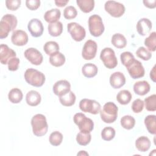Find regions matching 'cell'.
Listing matches in <instances>:
<instances>
[{
    "instance_id": "6da1fadb",
    "label": "cell",
    "mask_w": 156,
    "mask_h": 156,
    "mask_svg": "<svg viewBox=\"0 0 156 156\" xmlns=\"http://www.w3.org/2000/svg\"><path fill=\"white\" fill-rule=\"evenodd\" d=\"M17 18L12 14H6L0 21V38H6L9 32L13 30L17 26Z\"/></svg>"
},
{
    "instance_id": "7a4b0ae2",
    "label": "cell",
    "mask_w": 156,
    "mask_h": 156,
    "mask_svg": "<svg viewBox=\"0 0 156 156\" xmlns=\"http://www.w3.org/2000/svg\"><path fill=\"white\" fill-rule=\"evenodd\" d=\"M31 126L33 133L37 136L44 135L48 130L46 118L42 114H37L32 118Z\"/></svg>"
},
{
    "instance_id": "3957f363",
    "label": "cell",
    "mask_w": 156,
    "mask_h": 156,
    "mask_svg": "<svg viewBox=\"0 0 156 156\" xmlns=\"http://www.w3.org/2000/svg\"><path fill=\"white\" fill-rule=\"evenodd\" d=\"M26 82L35 87H41L45 82V76L44 74L37 69L28 68L24 74Z\"/></svg>"
},
{
    "instance_id": "277c9868",
    "label": "cell",
    "mask_w": 156,
    "mask_h": 156,
    "mask_svg": "<svg viewBox=\"0 0 156 156\" xmlns=\"http://www.w3.org/2000/svg\"><path fill=\"white\" fill-rule=\"evenodd\" d=\"M118 108L112 102H108L104 104L100 111L101 119L105 123H112L115 122L118 116Z\"/></svg>"
},
{
    "instance_id": "5b68a950",
    "label": "cell",
    "mask_w": 156,
    "mask_h": 156,
    "mask_svg": "<svg viewBox=\"0 0 156 156\" xmlns=\"http://www.w3.org/2000/svg\"><path fill=\"white\" fill-rule=\"evenodd\" d=\"M73 120L81 132L90 133L94 129L93 120L82 113H76L73 117Z\"/></svg>"
},
{
    "instance_id": "8992f818",
    "label": "cell",
    "mask_w": 156,
    "mask_h": 156,
    "mask_svg": "<svg viewBox=\"0 0 156 156\" xmlns=\"http://www.w3.org/2000/svg\"><path fill=\"white\" fill-rule=\"evenodd\" d=\"M88 28L91 35L98 37L104 31V26L101 17L98 15H93L88 19Z\"/></svg>"
},
{
    "instance_id": "52a82bcc",
    "label": "cell",
    "mask_w": 156,
    "mask_h": 156,
    "mask_svg": "<svg viewBox=\"0 0 156 156\" xmlns=\"http://www.w3.org/2000/svg\"><path fill=\"white\" fill-rule=\"evenodd\" d=\"M100 58L104 66L108 69H113L118 65V60L115 51L110 48H105L101 51Z\"/></svg>"
},
{
    "instance_id": "ba28073f",
    "label": "cell",
    "mask_w": 156,
    "mask_h": 156,
    "mask_svg": "<svg viewBox=\"0 0 156 156\" xmlns=\"http://www.w3.org/2000/svg\"><path fill=\"white\" fill-rule=\"evenodd\" d=\"M79 108L83 112L96 115L101 111V104L96 101L89 99H83L79 102Z\"/></svg>"
},
{
    "instance_id": "9c48e42d",
    "label": "cell",
    "mask_w": 156,
    "mask_h": 156,
    "mask_svg": "<svg viewBox=\"0 0 156 156\" xmlns=\"http://www.w3.org/2000/svg\"><path fill=\"white\" fill-rule=\"evenodd\" d=\"M104 9L107 13L115 18L121 16L125 12L124 5L115 1H107L105 3Z\"/></svg>"
},
{
    "instance_id": "30bf717a",
    "label": "cell",
    "mask_w": 156,
    "mask_h": 156,
    "mask_svg": "<svg viewBox=\"0 0 156 156\" xmlns=\"http://www.w3.org/2000/svg\"><path fill=\"white\" fill-rule=\"evenodd\" d=\"M67 29L72 38L76 41H81L85 37L86 32L85 29L77 23L72 22L68 24Z\"/></svg>"
},
{
    "instance_id": "8fae6325",
    "label": "cell",
    "mask_w": 156,
    "mask_h": 156,
    "mask_svg": "<svg viewBox=\"0 0 156 156\" xmlns=\"http://www.w3.org/2000/svg\"><path fill=\"white\" fill-rule=\"evenodd\" d=\"M98 45L96 41L88 40H87L83 47L82 51V56L85 60H92L93 59L97 52Z\"/></svg>"
},
{
    "instance_id": "7c38bea8",
    "label": "cell",
    "mask_w": 156,
    "mask_h": 156,
    "mask_svg": "<svg viewBox=\"0 0 156 156\" xmlns=\"http://www.w3.org/2000/svg\"><path fill=\"white\" fill-rule=\"evenodd\" d=\"M126 68L129 75L133 79H139L144 76L145 71L142 63L136 59Z\"/></svg>"
},
{
    "instance_id": "4fadbf2b",
    "label": "cell",
    "mask_w": 156,
    "mask_h": 156,
    "mask_svg": "<svg viewBox=\"0 0 156 156\" xmlns=\"http://www.w3.org/2000/svg\"><path fill=\"white\" fill-rule=\"evenodd\" d=\"M24 55L28 61L35 65H41L43 60V57L41 53L34 48H29L27 49L24 51Z\"/></svg>"
},
{
    "instance_id": "5bb4252c",
    "label": "cell",
    "mask_w": 156,
    "mask_h": 156,
    "mask_svg": "<svg viewBox=\"0 0 156 156\" xmlns=\"http://www.w3.org/2000/svg\"><path fill=\"white\" fill-rule=\"evenodd\" d=\"M27 29L31 35L36 38L41 36L44 30L41 21L37 18H33L29 21Z\"/></svg>"
},
{
    "instance_id": "9a60e30c",
    "label": "cell",
    "mask_w": 156,
    "mask_h": 156,
    "mask_svg": "<svg viewBox=\"0 0 156 156\" xmlns=\"http://www.w3.org/2000/svg\"><path fill=\"white\" fill-rule=\"evenodd\" d=\"M54 93L59 96L65 95L71 90V84L66 80H60L53 85Z\"/></svg>"
},
{
    "instance_id": "2e32d148",
    "label": "cell",
    "mask_w": 156,
    "mask_h": 156,
    "mask_svg": "<svg viewBox=\"0 0 156 156\" xmlns=\"http://www.w3.org/2000/svg\"><path fill=\"white\" fill-rule=\"evenodd\" d=\"M11 41L13 44L18 46H22L27 43L28 35L24 30H16L12 34Z\"/></svg>"
},
{
    "instance_id": "e0dca14e",
    "label": "cell",
    "mask_w": 156,
    "mask_h": 156,
    "mask_svg": "<svg viewBox=\"0 0 156 156\" xmlns=\"http://www.w3.org/2000/svg\"><path fill=\"white\" fill-rule=\"evenodd\" d=\"M16 52L7 45L1 44L0 45V61L2 65H6L13 57H16Z\"/></svg>"
},
{
    "instance_id": "ac0fdd59",
    "label": "cell",
    "mask_w": 156,
    "mask_h": 156,
    "mask_svg": "<svg viewBox=\"0 0 156 156\" xmlns=\"http://www.w3.org/2000/svg\"><path fill=\"white\" fill-rule=\"evenodd\" d=\"M110 83L115 89L120 88L126 83V77L121 72H115L110 77Z\"/></svg>"
},
{
    "instance_id": "d6986e66",
    "label": "cell",
    "mask_w": 156,
    "mask_h": 156,
    "mask_svg": "<svg viewBox=\"0 0 156 156\" xmlns=\"http://www.w3.org/2000/svg\"><path fill=\"white\" fill-rule=\"evenodd\" d=\"M151 21L146 18H141L136 24V30L138 33L142 36L148 34L152 29Z\"/></svg>"
},
{
    "instance_id": "ffe728a7",
    "label": "cell",
    "mask_w": 156,
    "mask_h": 156,
    "mask_svg": "<svg viewBox=\"0 0 156 156\" xmlns=\"http://www.w3.org/2000/svg\"><path fill=\"white\" fill-rule=\"evenodd\" d=\"M151 87L149 83L146 80L138 81L133 85L134 92L140 96H144L150 91Z\"/></svg>"
},
{
    "instance_id": "44dd1931",
    "label": "cell",
    "mask_w": 156,
    "mask_h": 156,
    "mask_svg": "<svg viewBox=\"0 0 156 156\" xmlns=\"http://www.w3.org/2000/svg\"><path fill=\"white\" fill-rule=\"evenodd\" d=\"M41 100V97L40 94L35 90L29 91L26 96V101L27 104L32 107L38 105Z\"/></svg>"
},
{
    "instance_id": "7402d4cb",
    "label": "cell",
    "mask_w": 156,
    "mask_h": 156,
    "mask_svg": "<svg viewBox=\"0 0 156 156\" xmlns=\"http://www.w3.org/2000/svg\"><path fill=\"white\" fill-rule=\"evenodd\" d=\"M60 15L61 12L59 9H52L45 12L44 15V19L46 22L51 24L57 22L60 18Z\"/></svg>"
},
{
    "instance_id": "603a6c76",
    "label": "cell",
    "mask_w": 156,
    "mask_h": 156,
    "mask_svg": "<svg viewBox=\"0 0 156 156\" xmlns=\"http://www.w3.org/2000/svg\"><path fill=\"white\" fill-rule=\"evenodd\" d=\"M150 140L145 136H141L138 138L135 141V146L136 149L140 152H146L151 147Z\"/></svg>"
},
{
    "instance_id": "cb8c5ba5",
    "label": "cell",
    "mask_w": 156,
    "mask_h": 156,
    "mask_svg": "<svg viewBox=\"0 0 156 156\" xmlns=\"http://www.w3.org/2000/svg\"><path fill=\"white\" fill-rule=\"evenodd\" d=\"M98 71V68L94 64L88 63L85 64L82 68V73L83 75L87 78H91L94 77Z\"/></svg>"
},
{
    "instance_id": "d4e9b609",
    "label": "cell",
    "mask_w": 156,
    "mask_h": 156,
    "mask_svg": "<svg viewBox=\"0 0 156 156\" xmlns=\"http://www.w3.org/2000/svg\"><path fill=\"white\" fill-rule=\"evenodd\" d=\"M76 97L74 93L71 90L65 95L59 96V101L62 105L65 107H70L74 104Z\"/></svg>"
},
{
    "instance_id": "484cf974",
    "label": "cell",
    "mask_w": 156,
    "mask_h": 156,
    "mask_svg": "<svg viewBox=\"0 0 156 156\" xmlns=\"http://www.w3.org/2000/svg\"><path fill=\"white\" fill-rule=\"evenodd\" d=\"M144 124L147 131L153 135L156 133V116L154 115H147L144 118Z\"/></svg>"
},
{
    "instance_id": "4316f807",
    "label": "cell",
    "mask_w": 156,
    "mask_h": 156,
    "mask_svg": "<svg viewBox=\"0 0 156 156\" xmlns=\"http://www.w3.org/2000/svg\"><path fill=\"white\" fill-rule=\"evenodd\" d=\"M111 42L112 44L118 48V49H122L126 47L127 44V40L125 37L119 33L115 34L111 40Z\"/></svg>"
},
{
    "instance_id": "83f0119b",
    "label": "cell",
    "mask_w": 156,
    "mask_h": 156,
    "mask_svg": "<svg viewBox=\"0 0 156 156\" xmlns=\"http://www.w3.org/2000/svg\"><path fill=\"white\" fill-rule=\"evenodd\" d=\"M23 94L21 90L17 88H12L8 94L9 100L13 104H18L23 99Z\"/></svg>"
},
{
    "instance_id": "f1b7e54d",
    "label": "cell",
    "mask_w": 156,
    "mask_h": 156,
    "mask_svg": "<svg viewBox=\"0 0 156 156\" xmlns=\"http://www.w3.org/2000/svg\"><path fill=\"white\" fill-rule=\"evenodd\" d=\"M76 3L82 12L89 13L94 7V1L93 0H77Z\"/></svg>"
},
{
    "instance_id": "f546056e",
    "label": "cell",
    "mask_w": 156,
    "mask_h": 156,
    "mask_svg": "<svg viewBox=\"0 0 156 156\" xmlns=\"http://www.w3.org/2000/svg\"><path fill=\"white\" fill-rule=\"evenodd\" d=\"M65 55L60 52H57L51 55L49 57L50 63L55 67H59L62 66L65 62Z\"/></svg>"
},
{
    "instance_id": "4dcf8cb0",
    "label": "cell",
    "mask_w": 156,
    "mask_h": 156,
    "mask_svg": "<svg viewBox=\"0 0 156 156\" xmlns=\"http://www.w3.org/2000/svg\"><path fill=\"white\" fill-rule=\"evenodd\" d=\"M48 32L52 37H58L60 35L63 31V24L60 21L49 24L48 26Z\"/></svg>"
},
{
    "instance_id": "1f68e13d",
    "label": "cell",
    "mask_w": 156,
    "mask_h": 156,
    "mask_svg": "<svg viewBox=\"0 0 156 156\" xmlns=\"http://www.w3.org/2000/svg\"><path fill=\"white\" fill-rule=\"evenodd\" d=\"M132 96L131 93L127 90H121L116 95L117 101L122 105H126L129 104L131 99Z\"/></svg>"
},
{
    "instance_id": "d6a6232c",
    "label": "cell",
    "mask_w": 156,
    "mask_h": 156,
    "mask_svg": "<svg viewBox=\"0 0 156 156\" xmlns=\"http://www.w3.org/2000/svg\"><path fill=\"white\" fill-rule=\"evenodd\" d=\"M43 49L47 55H51L57 52H59L58 44L54 41H47L43 46Z\"/></svg>"
},
{
    "instance_id": "836d02e7",
    "label": "cell",
    "mask_w": 156,
    "mask_h": 156,
    "mask_svg": "<svg viewBox=\"0 0 156 156\" xmlns=\"http://www.w3.org/2000/svg\"><path fill=\"white\" fill-rule=\"evenodd\" d=\"M144 45L148 51L154 52L156 49V32H152L144 40Z\"/></svg>"
},
{
    "instance_id": "e575fe53",
    "label": "cell",
    "mask_w": 156,
    "mask_h": 156,
    "mask_svg": "<svg viewBox=\"0 0 156 156\" xmlns=\"http://www.w3.org/2000/svg\"><path fill=\"white\" fill-rule=\"evenodd\" d=\"M121 126L127 130H130L133 128L135 124V118L130 115H125L122 116L120 121Z\"/></svg>"
},
{
    "instance_id": "d590c367",
    "label": "cell",
    "mask_w": 156,
    "mask_h": 156,
    "mask_svg": "<svg viewBox=\"0 0 156 156\" xmlns=\"http://www.w3.org/2000/svg\"><path fill=\"white\" fill-rule=\"evenodd\" d=\"M91 140V135L90 133L79 132L76 136L77 143L80 146L88 145Z\"/></svg>"
},
{
    "instance_id": "8d00e7d4",
    "label": "cell",
    "mask_w": 156,
    "mask_h": 156,
    "mask_svg": "<svg viewBox=\"0 0 156 156\" xmlns=\"http://www.w3.org/2000/svg\"><path fill=\"white\" fill-rule=\"evenodd\" d=\"M144 102L147 111L155 112L156 110V95L155 94L145 98Z\"/></svg>"
},
{
    "instance_id": "74e56055",
    "label": "cell",
    "mask_w": 156,
    "mask_h": 156,
    "mask_svg": "<svg viewBox=\"0 0 156 156\" xmlns=\"http://www.w3.org/2000/svg\"><path fill=\"white\" fill-rule=\"evenodd\" d=\"M49 141L51 145L58 146L63 141V135L58 131H54L51 133Z\"/></svg>"
},
{
    "instance_id": "f35d334b",
    "label": "cell",
    "mask_w": 156,
    "mask_h": 156,
    "mask_svg": "<svg viewBox=\"0 0 156 156\" xmlns=\"http://www.w3.org/2000/svg\"><path fill=\"white\" fill-rule=\"evenodd\" d=\"M115 130L112 127H106L101 132V137L105 141H110L115 136Z\"/></svg>"
},
{
    "instance_id": "ab89813d",
    "label": "cell",
    "mask_w": 156,
    "mask_h": 156,
    "mask_svg": "<svg viewBox=\"0 0 156 156\" xmlns=\"http://www.w3.org/2000/svg\"><path fill=\"white\" fill-rule=\"evenodd\" d=\"M120 59L122 64L126 68L129 66L135 59L133 55L130 52H124L120 55Z\"/></svg>"
},
{
    "instance_id": "60d3db41",
    "label": "cell",
    "mask_w": 156,
    "mask_h": 156,
    "mask_svg": "<svg viewBox=\"0 0 156 156\" xmlns=\"http://www.w3.org/2000/svg\"><path fill=\"white\" fill-rule=\"evenodd\" d=\"M136 55H137L138 57H139L145 61L149 60L152 57L151 52L143 46L140 47L136 50Z\"/></svg>"
},
{
    "instance_id": "b9f144b4",
    "label": "cell",
    "mask_w": 156,
    "mask_h": 156,
    "mask_svg": "<svg viewBox=\"0 0 156 156\" xmlns=\"http://www.w3.org/2000/svg\"><path fill=\"white\" fill-rule=\"evenodd\" d=\"M77 12L76 8L72 5L66 7L63 11V16L66 20H71L77 16Z\"/></svg>"
},
{
    "instance_id": "7bdbcfd3",
    "label": "cell",
    "mask_w": 156,
    "mask_h": 156,
    "mask_svg": "<svg viewBox=\"0 0 156 156\" xmlns=\"http://www.w3.org/2000/svg\"><path fill=\"white\" fill-rule=\"evenodd\" d=\"M144 108V102L140 99H135L132 104V110L134 113H138L143 111Z\"/></svg>"
},
{
    "instance_id": "ee69618b",
    "label": "cell",
    "mask_w": 156,
    "mask_h": 156,
    "mask_svg": "<svg viewBox=\"0 0 156 156\" xmlns=\"http://www.w3.org/2000/svg\"><path fill=\"white\" fill-rule=\"evenodd\" d=\"M21 2V0H7L5 1V5L9 10L15 11L20 7Z\"/></svg>"
},
{
    "instance_id": "f6af8a7d",
    "label": "cell",
    "mask_w": 156,
    "mask_h": 156,
    "mask_svg": "<svg viewBox=\"0 0 156 156\" xmlns=\"http://www.w3.org/2000/svg\"><path fill=\"white\" fill-rule=\"evenodd\" d=\"M8 69L9 71H16L20 65V59L16 57L12 58L7 63Z\"/></svg>"
},
{
    "instance_id": "bcb514c9",
    "label": "cell",
    "mask_w": 156,
    "mask_h": 156,
    "mask_svg": "<svg viewBox=\"0 0 156 156\" xmlns=\"http://www.w3.org/2000/svg\"><path fill=\"white\" fill-rule=\"evenodd\" d=\"M26 7L30 10H37L40 5V1L39 0H27L26 1Z\"/></svg>"
},
{
    "instance_id": "7dc6e473",
    "label": "cell",
    "mask_w": 156,
    "mask_h": 156,
    "mask_svg": "<svg viewBox=\"0 0 156 156\" xmlns=\"http://www.w3.org/2000/svg\"><path fill=\"white\" fill-rule=\"evenodd\" d=\"M143 4L144 5L149 9H154L156 7V1L155 0H144L143 1Z\"/></svg>"
},
{
    "instance_id": "c3c4849f",
    "label": "cell",
    "mask_w": 156,
    "mask_h": 156,
    "mask_svg": "<svg viewBox=\"0 0 156 156\" xmlns=\"http://www.w3.org/2000/svg\"><path fill=\"white\" fill-rule=\"evenodd\" d=\"M69 1H63V0H58V1H55V4H56V5L57 7H63L64 6H65L67 3H68Z\"/></svg>"
},
{
    "instance_id": "681fc988",
    "label": "cell",
    "mask_w": 156,
    "mask_h": 156,
    "mask_svg": "<svg viewBox=\"0 0 156 156\" xmlns=\"http://www.w3.org/2000/svg\"><path fill=\"white\" fill-rule=\"evenodd\" d=\"M150 77L151 79L154 82H155V65L154 66L152 70L150 72Z\"/></svg>"
},
{
    "instance_id": "f907efd6",
    "label": "cell",
    "mask_w": 156,
    "mask_h": 156,
    "mask_svg": "<svg viewBox=\"0 0 156 156\" xmlns=\"http://www.w3.org/2000/svg\"><path fill=\"white\" fill-rule=\"evenodd\" d=\"M88 155V154L85 151H80L79 153H77V155Z\"/></svg>"
}]
</instances>
